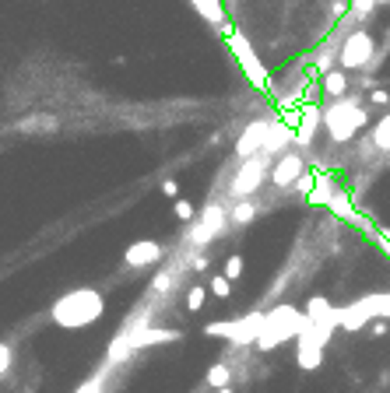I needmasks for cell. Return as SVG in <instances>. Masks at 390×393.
Returning a JSON list of instances; mask_svg holds the SVG:
<instances>
[{"label": "cell", "mask_w": 390, "mask_h": 393, "mask_svg": "<svg viewBox=\"0 0 390 393\" xmlns=\"http://www.w3.org/2000/svg\"><path fill=\"white\" fill-rule=\"evenodd\" d=\"M320 116H323L320 127L327 130L330 144L341 148V144H351L355 134L372 120V109H369V102H365L362 95H341V99H330V102L320 109Z\"/></svg>", "instance_id": "obj_1"}, {"label": "cell", "mask_w": 390, "mask_h": 393, "mask_svg": "<svg viewBox=\"0 0 390 393\" xmlns=\"http://www.w3.org/2000/svg\"><path fill=\"white\" fill-rule=\"evenodd\" d=\"M330 344V337H323L309 319L302 323V330H299V337H295V365L302 368V372H313V368H320L323 365V347Z\"/></svg>", "instance_id": "obj_8"}, {"label": "cell", "mask_w": 390, "mask_h": 393, "mask_svg": "<svg viewBox=\"0 0 390 393\" xmlns=\"http://www.w3.org/2000/svg\"><path fill=\"white\" fill-rule=\"evenodd\" d=\"M243 267H246L243 256H239V253H229V260H225V277H229V281H239V277H243Z\"/></svg>", "instance_id": "obj_28"}, {"label": "cell", "mask_w": 390, "mask_h": 393, "mask_svg": "<svg viewBox=\"0 0 390 393\" xmlns=\"http://www.w3.org/2000/svg\"><path fill=\"white\" fill-rule=\"evenodd\" d=\"M271 165H274V158H267V155H253V158L236 162L232 179H229V190H225V193H229L225 207L236 204V200H250V197H257V193L264 190L267 176H271Z\"/></svg>", "instance_id": "obj_4"}, {"label": "cell", "mask_w": 390, "mask_h": 393, "mask_svg": "<svg viewBox=\"0 0 390 393\" xmlns=\"http://www.w3.org/2000/svg\"><path fill=\"white\" fill-rule=\"evenodd\" d=\"M327 207H330V211H334L341 221H348V225H358V211L351 207V200H348L341 190H334V197L327 200Z\"/></svg>", "instance_id": "obj_23"}, {"label": "cell", "mask_w": 390, "mask_h": 393, "mask_svg": "<svg viewBox=\"0 0 390 393\" xmlns=\"http://www.w3.org/2000/svg\"><path fill=\"white\" fill-rule=\"evenodd\" d=\"M229 32V46H232V53H236V60L243 64V71H246V78L253 81V88H267L271 85V78H267V71H264V64H260V57L253 53V46L246 43V36L243 32H236V29H225Z\"/></svg>", "instance_id": "obj_10"}, {"label": "cell", "mask_w": 390, "mask_h": 393, "mask_svg": "<svg viewBox=\"0 0 390 393\" xmlns=\"http://www.w3.org/2000/svg\"><path fill=\"white\" fill-rule=\"evenodd\" d=\"M302 172H306V155H302L299 148H288L285 155H278V158H274L267 183H271L278 193H288V190H292V183H295Z\"/></svg>", "instance_id": "obj_9"}, {"label": "cell", "mask_w": 390, "mask_h": 393, "mask_svg": "<svg viewBox=\"0 0 390 393\" xmlns=\"http://www.w3.org/2000/svg\"><path fill=\"white\" fill-rule=\"evenodd\" d=\"M372 106H390V92L386 88H372V95H369V109Z\"/></svg>", "instance_id": "obj_31"}, {"label": "cell", "mask_w": 390, "mask_h": 393, "mask_svg": "<svg viewBox=\"0 0 390 393\" xmlns=\"http://www.w3.org/2000/svg\"><path fill=\"white\" fill-rule=\"evenodd\" d=\"M376 64V39L369 29H351L337 46V67L341 71H372Z\"/></svg>", "instance_id": "obj_5"}, {"label": "cell", "mask_w": 390, "mask_h": 393, "mask_svg": "<svg viewBox=\"0 0 390 393\" xmlns=\"http://www.w3.org/2000/svg\"><path fill=\"white\" fill-rule=\"evenodd\" d=\"M313 183H316V172H309V169H306V172H302V176L292 183V190H288V193H292V197H309Z\"/></svg>", "instance_id": "obj_26"}, {"label": "cell", "mask_w": 390, "mask_h": 393, "mask_svg": "<svg viewBox=\"0 0 390 393\" xmlns=\"http://www.w3.org/2000/svg\"><path fill=\"white\" fill-rule=\"evenodd\" d=\"M102 389H106V372H95V375H92L88 382H81L74 393H102Z\"/></svg>", "instance_id": "obj_29"}, {"label": "cell", "mask_w": 390, "mask_h": 393, "mask_svg": "<svg viewBox=\"0 0 390 393\" xmlns=\"http://www.w3.org/2000/svg\"><path fill=\"white\" fill-rule=\"evenodd\" d=\"M176 218L180 221H194V204L190 200H176Z\"/></svg>", "instance_id": "obj_32"}, {"label": "cell", "mask_w": 390, "mask_h": 393, "mask_svg": "<svg viewBox=\"0 0 390 393\" xmlns=\"http://www.w3.org/2000/svg\"><path fill=\"white\" fill-rule=\"evenodd\" d=\"M365 137H369V144H372L376 155H390V113H383Z\"/></svg>", "instance_id": "obj_19"}, {"label": "cell", "mask_w": 390, "mask_h": 393, "mask_svg": "<svg viewBox=\"0 0 390 393\" xmlns=\"http://www.w3.org/2000/svg\"><path fill=\"white\" fill-rule=\"evenodd\" d=\"M166 260V246L155 242V239H141V242H130L127 253H123V270H144V267H155Z\"/></svg>", "instance_id": "obj_13"}, {"label": "cell", "mask_w": 390, "mask_h": 393, "mask_svg": "<svg viewBox=\"0 0 390 393\" xmlns=\"http://www.w3.org/2000/svg\"><path fill=\"white\" fill-rule=\"evenodd\" d=\"M302 323H306L302 309H295V305H288V302H278L274 309L264 312V326H260L253 347H257L260 354H267V351L281 347L285 340H295L299 330H302Z\"/></svg>", "instance_id": "obj_3"}, {"label": "cell", "mask_w": 390, "mask_h": 393, "mask_svg": "<svg viewBox=\"0 0 390 393\" xmlns=\"http://www.w3.org/2000/svg\"><path fill=\"white\" fill-rule=\"evenodd\" d=\"M190 8L208 22V25H215V29H229V22H225V4H222V0H190Z\"/></svg>", "instance_id": "obj_18"}, {"label": "cell", "mask_w": 390, "mask_h": 393, "mask_svg": "<svg viewBox=\"0 0 390 393\" xmlns=\"http://www.w3.org/2000/svg\"><path fill=\"white\" fill-rule=\"evenodd\" d=\"M204 298H208V288L204 284H190L187 288V312H201Z\"/></svg>", "instance_id": "obj_25"}, {"label": "cell", "mask_w": 390, "mask_h": 393, "mask_svg": "<svg viewBox=\"0 0 390 393\" xmlns=\"http://www.w3.org/2000/svg\"><path fill=\"white\" fill-rule=\"evenodd\" d=\"M271 120H274V116H260V120H250V123L243 127V134H239L236 144H232V162H243V158L260 155V148H264V141H267Z\"/></svg>", "instance_id": "obj_11"}, {"label": "cell", "mask_w": 390, "mask_h": 393, "mask_svg": "<svg viewBox=\"0 0 390 393\" xmlns=\"http://www.w3.org/2000/svg\"><path fill=\"white\" fill-rule=\"evenodd\" d=\"M334 190H337V186H334V176H330V172H316V183H313V190H309L306 200H309V204H327V200L334 197Z\"/></svg>", "instance_id": "obj_22"}, {"label": "cell", "mask_w": 390, "mask_h": 393, "mask_svg": "<svg viewBox=\"0 0 390 393\" xmlns=\"http://www.w3.org/2000/svg\"><path fill=\"white\" fill-rule=\"evenodd\" d=\"M229 4H232V0H229Z\"/></svg>", "instance_id": "obj_37"}, {"label": "cell", "mask_w": 390, "mask_h": 393, "mask_svg": "<svg viewBox=\"0 0 390 393\" xmlns=\"http://www.w3.org/2000/svg\"><path fill=\"white\" fill-rule=\"evenodd\" d=\"M183 333L180 330H169V326H144V330H137L127 344L134 347V351H144V347H155V344H169V340H180Z\"/></svg>", "instance_id": "obj_16"}, {"label": "cell", "mask_w": 390, "mask_h": 393, "mask_svg": "<svg viewBox=\"0 0 390 393\" xmlns=\"http://www.w3.org/2000/svg\"><path fill=\"white\" fill-rule=\"evenodd\" d=\"M102 312H106V298H102V291H95V288H74V291L60 295V298L50 305L53 323L64 326V330L92 326V323L102 319Z\"/></svg>", "instance_id": "obj_2"}, {"label": "cell", "mask_w": 390, "mask_h": 393, "mask_svg": "<svg viewBox=\"0 0 390 393\" xmlns=\"http://www.w3.org/2000/svg\"><path fill=\"white\" fill-rule=\"evenodd\" d=\"M264 312H267V309H250V312H243L239 319L208 323L204 333H208V337H225L232 347H250V344L257 340L260 326H264Z\"/></svg>", "instance_id": "obj_6"}, {"label": "cell", "mask_w": 390, "mask_h": 393, "mask_svg": "<svg viewBox=\"0 0 390 393\" xmlns=\"http://www.w3.org/2000/svg\"><path fill=\"white\" fill-rule=\"evenodd\" d=\"M232 379H236V372H232V361H229V358H222V361H215V365L208 368V375H204V386H208V389H222V386H232Z\"/></svg>", "instance_id": "obj_20"}, {"label": "cell", "mask_w": 390, "mask_h": 393, "mask_svg": "<svg viewBox=\"0 0 390 393\" xmlns=\"http://www.w3.org/2000/svg\"><path fill=\"white\" fill-rule=\"evenodd\" d=\"M57 127H60L57 116H25V120L18 123V130H25V134H36V130H57Z\"/></svg>", "instance_id": "obj_24"}, {"label": "cell", "mask_w": 390, "mask_h": 393, "mask_svg": "<svg viewBox=\"0 0 390 393\" xmlns=\"http://www.w3.org/2000/svg\"><path fill=\"white\" fill-rule=\"evenodd\" d=\"M162 193H166V197H180V186H176V179H162Z\"/></svg>", "instance_id": "obj_34"}, {"label": "cell", "mask_w": 390, "mask_h": 393, "mask_svg": "<svg viewBox=\"0 0 390 393\" xmlns=\"http://www.w3.org/2000/svg\"><path fill=\"white\" fill-rule=\"evenodd\" d=\"M11 361H15V347L8 340H0V375L11 372Z\"/></svg>", "instance_id": "obj_30"}, {"label": "cell", "mask_w": 390, "mask_h": 393, "mask_svg": "<svg viewBox=\"0 0 390 393\" xmlns=\"http://www.w3.org/2000/svg\"><path fill=\"white\" fill-rule=\"evenodd\" d=\"M376 4H390V0H376Z\"/></svg>", "instance_id": "obj_36"}, {"label": "cell", "mask_w": 390, "mask_h": 393, "mask_svg": "<svg viewBox=\"0 0 390 393\" xmlns=\"http://www.w3.org/2000/svg\"><path fill=\"white\" fill-rule=\"evenodd\" d=\"M225 228H229V207L218 204V200H208L204 211L194 218V225L187 232V246L190 249H204L208 242H215L218 235H225Z\"/></svg>", "instance_id": "obj_7"}, {"label": "cell", "mask_w": 390, "mask_h": 393, "mask_svg": "<svg viewBox=\"0 0 390 393\" xmlns=\"http://www.w3.org/2000/svg\"><path fill=\"white\" fill-rule=\"evenodd\" d=\"M208 288H211V295H215V298H229V295H232V281H229L225 274H215Z\"/></svg>", "instance_id": "obj_27"}, {"label": "cell", "mask_w": 390, "mask_h": 393, "mask_svg": "<svg viewBox=\"0 0 390 393\" xmlns=\"http://www.w3.org/2000/svg\"><path fill=\"white\" fill-rule=\"evenodd\" d=\"M215 393H236V389H232V386H222V389H215Z\"/></svg>", "instance_id": "obj_35"}, {"label": "cell", "mask_w": 390, "mask_h": 393, "mask_svg": "<svg viewBox=\"0 0 390 393\" xmlns=\"http://www.w3.org/2000/svg\"><path fill=\"white\" fill-rule=\"evenodd\" d=\"M271 204H260V200H236V204H229V225L232 228H246L250 221H257L264 211H267Z\"/></svg>", "instance_id": "obj_17"}, {"label": "cell", "mask_w": 390, "mask_h": 393, "mask_svg": "<svg viewBox=\"0 0 390 393\" xmlns=\"http://www.w3.org/2000/svg\"><path fill=\"white\" fill-rule=\"evenodd\" d=\"M288 148H295V127L274 116V120H271V127H267V141H264L260 155H267V158H278V155H285Z\"/></svg>", "instance_id": "obj_14"}, {"label": "cell", "mask_w": 390, "mask_h": 393, "mask_svg": "<svg viewBox=\"0 0 390 393\" xmlns=\"http://www.w3.org/2000/svg\"><path fill=\"white\" fill-rule=\"evenodd\" d=\"M348 85H351V81H348V71L334 67V71L323 74V85H320V88H323L327 99H341V95H348Z\"/></svg>", "instance_id": "obj_21"}, {"label": "cell", "mask_w": 390, "mask_h": 393, "mask_svg": "<svg viewBox=\"0 0 390 393\" xmlns=\"http://www.w3.org/2000/svg\"><path fill=\"white\" fill-rule=\"evenodd\" d=\"M302 316H306L323 337H334V330H337V305H334L327 295H309Z\"/></svg>", "instance_id": "obj_12"}, {"label": "cell", "mask_w": 390, "mask_h": 393, "mask_svg": "<svg viewBox=\"0 0 390 393\" xmlns=\"http://www.w3.org/2000/svg\"><path fill=\"white\" fill-rule=\"evenodd\" d=\"M320 123H323V116H320V106H302V109H299V116H295V148H299V151L313 148Z\"/></svg>", "instance_id": "obj_15"}, {"label": "cell", "mask_w": 390, "mask_h": 393, "mask_svg": "<svg viewBox=\"0 0 390 393\" xmlns=\"http://www.w3.org/2000/svg\"><path fill=\"white\" fill-rule=\"evenodd\" d=\"M386 330H390V319H372V323H369V333H372V337H383Z\"/></svg>", "instance_id": "obj_33"}]
</instances>
